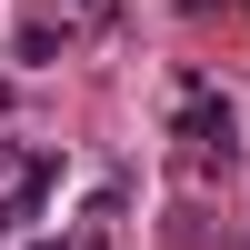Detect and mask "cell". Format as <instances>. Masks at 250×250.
Here are the masks:
<instances>
[{
  "label": "cell",
  "instance_id": "cell-1",
  "mask_svg": "<svg viewBox=\"0 0 250 250\" xmlns=\"http://www.w3.org/2000/svg\"><path fill=\"white\" fill-rule=\"evenodd\" d=\"M180 150L190 160H230L240 150V120H230V100L210 80H180Z\"/></svg>",
  "mask_w": 250,
  "mask_h": 250
}]
</instances>
